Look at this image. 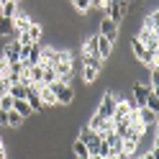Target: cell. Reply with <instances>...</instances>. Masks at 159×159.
<instances>
[{"mask_svg":"<svg viewBox=\"0 0 159 159\" xmlns=\"http://www.w3.org/2000/svg\"><path fill=\"white\" fill-rule=\"evenodd\" d=\"M49 87H52V93L57 95V105H67V108H72V105H75V98H77V93H75V87H72V85L52 82Z\"/></svg>","mask_w":159,"mask_h":159,"instance_id":"cell-1","label":"cell"},{"mask_svg":"<svg viewBox=\"0 0 159 159\" xmlns=\"http://www.w3.org/2000/svg\"><path fill=\"white\" fill-rule=\"evenodd\" d=\"M77 139L87 146V152H90V154H98V149H100V141H103V136L98 134V131H93V128H87V126H80Z\"/></svg>","mask_w":159,"mask_h":159,"instance_id":"cell-2","label":"cell"},{"mask_svg":"<svg viewBox=\"0 0 159 159\" xmlns=\"http://www.w3.org/2000/svg\"><path fill=\"white\" fill-rule=\"evenodd\" d=\"M116 103H118V95L113 90H103L100 93V100H98V116H103V118H111L113 111H116Z\"/></svg>","mask_w":159,"mask_h":159,"instance_id":"cell-3","label":"cell"},{"mask_svg":"<svg viewBox=\"0 0 159 159\" xmlns=\"http://www.w3.org/2000/svg\"><path fill=\"white\" fill-rule=\"evenodd\" d=\"M136 39H139V41H141L152 54H159V34H157V31H149V28L141 26V31H139Z\"/></svg>","mask_w":159,"mask_h":159,"instance_id":"cell-4","label":"cell"},{"mask_svg":"<svg viewBox=\"0 0 159 159\" xmlns=\"http://www.w3.org/2000/svg\"><path fill=\"white\" fill-rule=\"evenodd\" d=\"M3 59L8 64L21 59V44H18L16 39H5V44H3Z\"/></svg>","mask_w":159,"mask_h":159,"instance_id":"cell-5","label":"cell"},{"mask_svg":"<svg viewBox=\"0 0 159 159\" xmlns=\"http://www.w3.org/2000/svg\"><path fill=\"white\" fill-rule=\"evenodd\" d=\"M113 52H116V44L111 41V39H105V36L98 34V57L105 62V59H111V57H113Z\"/></svg>","mask_w":159,"mask_h":159,"instance_id":"cell-6","label":"cell"},{"mask_svg":"<svg viewBox=\"0 0 159 159\" xmlns=\"http://www.w3.org/2000/svg\"><path fill=\"white\" fill-rule=\"evenodd\" d=\"M118 34H121V26H116L111 18H103L100 21V36H105V39H111V41L116 44V39H118Z\"/></svg>","mask_w":159,"mask_h":159,"instance_id":"cell-7","label":"cell"},{"mask_svg":"<svg viewBox=\"0 0 159 159\" xmlns=\"http://www.w3.org/2000/svg\"><path fill=\"white\" fill-rule=\"evenodd\" d=\"M26 103H28V108H31L34 113H44V111H46V108H44V103H41V98H39V93H36V85H28Z\"/></svg>","mask_w":159,"mask_h":159,"instance_id":"cell-8","label":"cell"},{"mask_svg":"<svg viewBox=\"0 0 159 159\" xmlns=\"http://www.w3.org/2000/svg\"><path fill=\"white\" fill-rule=\"evenodd\" d=\"M36 93H39V98H41L44 108H54L57 105V95L52 93V87H49V85H36Z\"/></svg>","mask_w":159,"mask_h":159,"instance_id":"cell-9","label":"cell"},{"mask_svg":"<svg viewBox=\"0 0 159 159\" xmlns=\"http://www.w3.org/2000/svg\"><path fill=\"white\" fill-rule=\"evenodd\" d=\"M57 57H59V49L57 46H41V62L44 67H54L57 64Z\"/></svg>","mask_w":159,"mask_h":159,"instance_id":"cell-10","label":"cell"},{"mask_svg":"<svg viewBox=\"0 0 159 159\" xmlns=\"http://www.w3.org/2000/svg\"><path fill=\"white\" fill-rule=\"evenodd\" d=\"M8 95H11L13 100H26L28 87H26V85H21V82H11V85H8Z\"/></svg>","mask_w":159,"mask_h":159,"instance_id":"cell-11","label":"cell"},{"mask_svg":"<svg viewBox=\"0 0 159 159\" xmlns=\"http://www.w3.org/2000/svg\"><path fill=\"white\" fill-rule=\"evenodd\" d=\"M149 93H152V87H149L146 82H134V87H131V95H134L141 105H144V100H146V95H149Z\"/></svg>","mask_w":159,"mask_h":159,"instance_id":"cell-12","label":"cell"},{"mask_svg":"<svg viewBox=\"0 0 159 159\" xmlns=\"http://www.w3.org/2000/svg\"><path fill=\"white\" fill-rule=\"evenodd\" d=\"M136 118H139L144 126H157V113H152L146 105H141V108L136 111Z\"/></svg>","mask_w":159,"mask_h":159,"instance_id":"cell-13","label":"cell"},{"mask_svg":"<svg viewBox=\"0 0 159 159\" xmlns=\"http://www.w3.org/2000/svg\"><path fill=\"white\" fill-rule=\"evenodd\" d=\"M157 26H159V11H157V8H149V11L144 13V28L157 31Z\"/></svg>","mask_w":159,"mask_h":159,"instance_id":"cell-14","label":"cell"},{"mask_svg":"<svg viewBox=\"0 0 159 159\" xmlns=\"http://www.w3.org/2000/svg\"><path fill=\"white\" fill-rule=\"evenodd\" d=\"M26 36L31 39V41H41V39H44V26L39 23V21H34L31 26L26 28Z\"/></svg>","mask_w":159,"mask_h":159,"instance_id":"cell-15","label":"cell"},{"mask_svg":"<svg viewBox=\"0 0 159 159\" xmlns=\"http://www.w3.org/2000/svg\"><path fill=\"white\" fill-rule=\"evenodd\" d=\"M13 111H16V113H21L26 121H28V118H34V116H39V113H34L31 108H28V103H26V100H13Z\"/></svg>","mask_w":159,"mask_h":159,"instance_id":"cell-16","label":"cell"},{"mask_svg":"<svg viewBox=\"0 0 159 159\" xmlns=\"http://www.w3.org/2000/svg\"><path fill=\"white\" fill-rule=\"evenodd\" d=\"M0 36L3 39H13V18H3L0 16Z\"/></svg>","mask_w":159,"mask_h":159,"instance_id":"cell-17","label":"cell"},{"mask_svg":"<svg viewBox=\"0 0 159 159\" xmlns=\"http://www.w3.org/2000/svg\"><path fill=\"white\" fill-rule=\"evenodd\" d=\"M18 5H21V3H16V0H5L3 8H0V16H3V18H13L16 11H18Z\"/></svg>","mask_w":159,"mask_h":159,"instance_id":"cell-18","label":"cell"},{"mask_svg":"<svg viewBox=\"0 0 159 159\" xmlns=\"http://www.w3.org/2000/svg\"><path fill=\"white\" fill-rule=\"evenodd\" d=\"M98 75H100L98 69H93V67H85V69H82V82H85L87 87H93V85L98 82Z\"/></svg>","mask_w":159,"mask_h":159,"instance_id":"cell-19","label":"cell"},{"mask_svg":"<svg viewBox=\"0 0 159 159\" xmlns=\"http://www.w3.org/2000/svg\"><path fill=\"white\" fill-rule=\"evenodd\" d=\"M23 121H26V118H23L21 113H16L13 108L8 111V128H21V126H23Z\"/></svg>","mask_w":159,"mask_h":159,"instance_id":"cell-20","label":"cell"},{"mask_svg":"<svg viewBox=\"0 0 159 159\" xmlns=\"http://www.w3.org/2000/svg\"><path fill=\"white\" fill-rule=\"evenodd\" d=\"M72 8H75L77 16H87V13L93 11V8H90V0H72Z\"/></svg>","mask_w":159,"mask_h":159,"instance_id":"cell-21","label":"cell"},{"mask_svg":"<svg viewBox=\"0 0 159 159\" xmlns=\"http://www.w3.org/2000/svg\"><path fill=\"white\" fill-rule=\"evenodd\" d=\"M72 154H75L77 159H87V154H90V152H87V146L80 141V139H75V141H72Z\"/></svg>","mask_w":159,"mask_h":159,"instance_id":"cell-22","label":"cell"},{"mask_svg":"<svg viewBox=\"0 0 159 159\" xmlns=\"http://www.w3.org/2000/svg\"><path fill=\"white\" fill-rule=\"evenodd\" d=\"M44 67V64H41ZM57 82V69L54 67H44V72H41V85H52Z\"/></svg>","mask_w":159,"mask_h":159,"instance_id":"cell-23","label":"cell"},{"mask_svg":"<svg viewBox=\"0 0 159 159\" xmlns=\"http://www.w3.org/2000/svg\"><path fill=\"white\" fill-rule=\"evenodd\" d=\"M82 64H85V67H93V69H98V72H100V69H103V59L98 57V54H93V57H82Z\"/></svg>","mask_w":159,"mask_h":159,"instance_id":"cell-24","label":"cell"},{"mask_svg":"<svg viewBox=\"0 0 159 159\" xmlns=\"http://www.w3.org/2000/svg\"><path fill=\"white\" fill-rule=\"evenodd\" d=\"M144 105H146V108H149V111H152V113H157V111H159V98H157V90H152V93L146 95Z\"/></svg>","mask_w":159,"mask_h":159,"instance_id":"cell-25","label":"cell"},{"mask_svg":"<svg viewBox=\"0 0 159 159\" xmlns=\"http://www.w3.org/2000/svg\"><path fill=\"white\" fill-rule=\"evenodd\" d=\"M157 85H159V67H152L149 69V87L157 90Z\"/></svg>","mask_w":159,"mask_h":159,"instance_id":"cell-26","label":"cell"},{"mask_svg":"<svg viewBox=\"0 0 159 159\" xmlns=\"http://www.w3.org/2000/svg\"><path fill=\"white\" fill-rule=\"evenodd\" d=\"M11 108H13V98L11 95H3V98H0V111H11Z\"/></svg>","mask_w":159,"mask_h":159,"instance_id":"cell-27","label":"cell"},{"mask_svg":"<svg viewBox=\"0 0 159 159\" xmlns=\"http://www.w3.org/2000/svg\"><path fill=\"white\" fill-rule=\"evenodd\" d=\"M8 85H11V82L0 77V98H3V95H8Z\"/></svg>","mask_w":159,"mask_h":159,"instance_id":"cell-28","label":"cell"},{"mask_svg":"<svg viewBox=\"0 0 159 159\" xmlns=\"http://www.w3.org/2000/svg\"><path fill=\"white\" fill-rule=\"evenodd\" d=\"M0 126H8V111H0Z\"/></svg>","mask_w":159,"mask_h":159,"instance_id":"cell-29","label":"cell"},{"mask_svg":"<svg viewBox=\"0 0 159 159\" xmlns=\"http://www.w3.org/2000/svg\"><path fill=\"white\" fill-rule=\"evenodd\" d=\"M0 159H8V149L5 146H0Z\"/></svg>","mask_w":159,"mask_h":159,"instance_id":"cell-30","label":"cell"},{"mask_svg":"<svg viewBox=\"0 0 159 159\" xmlns=\"http://www.w3.org/2000/svg\"><path fill=\"white\" fill-rule=\"evenodd\" d=\"M3 3H5V0H0V8H3Z\"/></svg>","mask_w":159,"mask_h":159,"instance_id":"cell-31","label":"cell"},{"mask_svg":"<svg viewBox=\"0 0 159 159\" xmlns=\"http://www.w3.org/2000/svg\"><path fill=\"white\" fill-rule=\"evenodd\" d=\"M0 146H3V139H0Z\"/></svg>","mask_w":159,"mask_h":159,"instance_id":"cell-32","label":"cell"},{"mask_svg":"<svg viewBox=\"0 0 159 159\" xmlns=\"http://www.w3.org/2000/svg\"><path fill=\"white\" fill-rule=\"evenodd\" d=\"M16 3H21V0H16Z\"/></svg>","mask_w":159,"mask_h":159,"instance_id":"cell-33","label":"cell"},{"mask_svg":"<svg viewBox=\"0 0 159 159\" xmlns=\"http://www.w3.org/2000/svg\"><path fill=\"white\" fill-rule=\"evenodd\" d=\"M69 3H72V0H69Z\"/></svg>","mask_w":159,"mask_h":159,"instance_id":"cell-34","label":"cell"}]
</instances>
